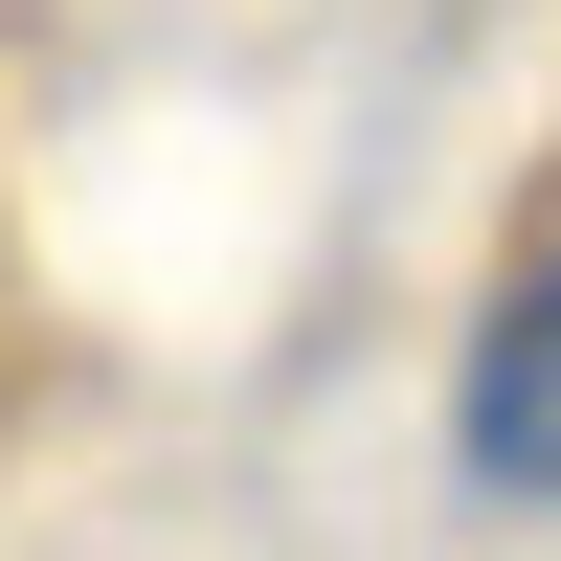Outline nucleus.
Segmentation results:
<instances>
[{"label":"nucleus","instance_id":"1","mask_svg":"<svg viewBox=\"0 0 561 561\" xmlns=\"http://www.w3.org/2000/svg\"><path fill=\"white\" fill-rule=\"evenodd\" d=\"M449 472L494 517H561V248L472 314V382H449Z\"/></svg>","mask_w":561,"mask_h":561}]
</instances>
